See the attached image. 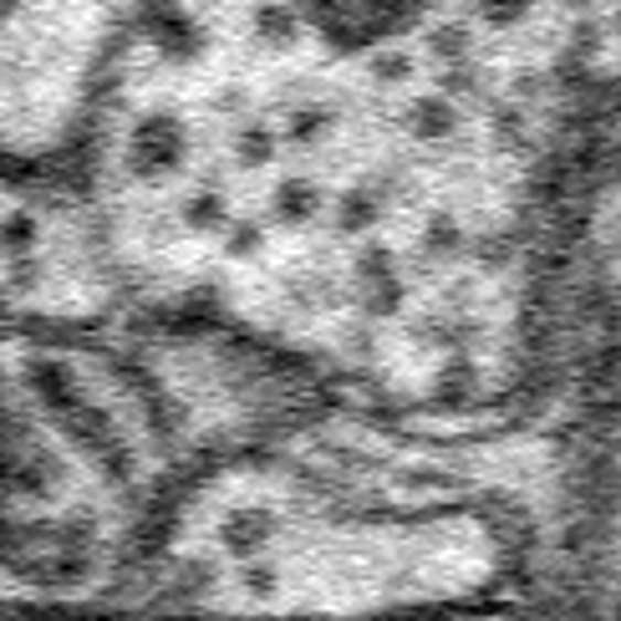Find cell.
<instances>
[{"mask_svg":"<svg viewBox=\"0 0 621 621\" xmlns=\"http://www.w3.org/2000/svg\"><path fill=\"white\" fill-rule=\"evenodd\" d=\"M159 428L128 377L0 336V601H87L159 515Z\"/></svg>","mask_w":621,"mask_h":621,"instance_id":"cell-1","label":"cell"},{"mask_svg":"<svg viewBox=\"0 0 621 621\" xmlns=\"http://www.w3.org/2000/svg\"><path fill=\"white\" fill-rule=\"evenodd\" d=\"M617 31H621V11H617Z\"/></svg>","mask_w":621,"mask_h":621,"instance_id":"cell-3","label":"cell"},{"mask_svg":"<svg viewBox=\"0 0 621 621\" xmlns=\"http://www.w3.org/2000/svg\"><path fill=\"white\" fill-rule=\"evenodd\" d=\"M570 6H596V0H570Z\"/></svg>","mask_w":621,"mask_h":621,"instance_id":"cell-2","label":"cell"}]
</instances>
